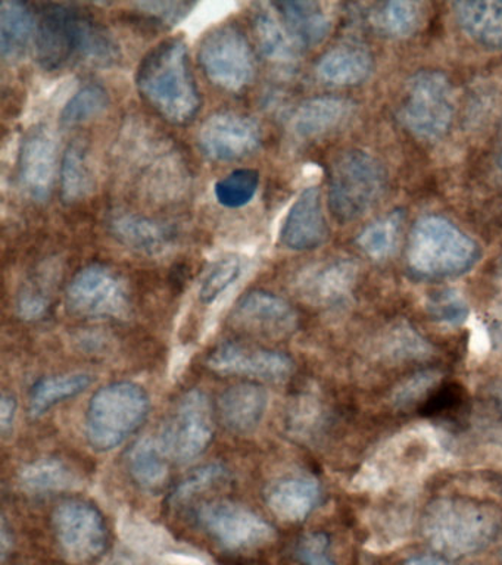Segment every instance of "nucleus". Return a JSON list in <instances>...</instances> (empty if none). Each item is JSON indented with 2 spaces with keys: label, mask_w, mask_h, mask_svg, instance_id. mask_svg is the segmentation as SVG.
<instances>
[{
  "label": "nucleus",
  "mask_w": 502,
  "mask_h": 565,
  "mask_svg": "<svg viewBox=\"0 0 502 565\" xmlns=\"http://www.w3.org/2000/svg\"><path fill=\"white\" fill-rule=\"evenodd\" d=\"M231 477V471L222 462H211L193 470L191 475L184 477L169 498L171 507L180 508L195 501L200 494L209 492L217 486L226 483Z\"/></svg>",
  "instance_id": "36"
},
{
  "label": "nucleus",
  "mask_w": 502,
  "mask_h": 565,
  "mask_svg": "<svg viewBox=\"0 0 502 565\" xmlns=\"http://www.w3.org/2000/svg\"><path fill=\"white\" fill-rule=\"evenodd\" d=\"M255 39L263 55L281 66H292L298 60V44L290 38L286 26L280 24L275 13L258 7L253 17Z\"/></svg>",
  "instance_id": "32"
},
{
  "label": "nucleus",
  "mask_w": 502,
  "mask_h": 565,
  "mask_svg": "<svg viewBox=\"0 0 502 565\" xmlns=\"http://www.w3.org/2000/svg\"><path fill=\"white\" fill-rule=\"evenodd\" d=\"M197 525L228 552L261 550L276 541V530L257 512L231 501L202 503L195 510Z\"/></svg>",
  "instance_id": "8"
},
{
  "label": "nucleus",
  "mask_w": 502,
  "mask_h": 565,
  "mask_svg": "<svg viewBox=\"0 0 502 565\" xmlns=\"http://www.w3.org/2000/svg\"><path fill=\"white\" fill-rule=\"evenodd\" d=\"M373 21L378 31L389 38H409L425 21V7L412 0H392L378 7Z\"/></svg>",
  "instance_id": "34"
},
{
  "label": "nucleus",
  "mask_w": 502,
  "mask_h": 565,
  "mask_svg": "<svg viewBox=\"0 0 502 565\" xmlns=\"http://www.w3.org/2000/svg\"><path fill=\"white\" fill-rule=\"evenodd\" d=\"M355 105L343 97L321 96L303 102L295 110L292 124L293 135L298 139L314 140L339 130L354 115Z\"/></svg>",
  "instance_id": "22"
},
{
  "label": "nucleus",
  "mask_w": 502,
  "mask_h": 565,
  "mask_svg": "<svg viewBox=\"0 0 502 565\" xmlns=\"http://www.w3.org/2000/svg\"><path fill=\"white\" fill-rule=\"evenodd\" d=\"M117 157L136 189L153 202H175L191 188V172L182 154L147 124L122 128Z\"/></svg>",
  "instance_id": "1"
},
{
  "label": "nucleus",
  "mask_w": 502,
  "mask_h": 565,
  "mask_svg": "<svg viewBox=\"0 0 502 565\" xmlns=\"http://www.w3.org/2000/svg\"><path fill=\"white\" fill-rule=\"evenodd\" d=\"M36 53L43 68L56 71L77 61L109 64L117 61L118 44L103 25L73 4L46 3L39 12Z\"/></svg>",
  "instance_id": "2"
},
{
  "label": "nucleus",
  "mask_w": 502,
  "mask_h": 565,
  "mask_svg": "<svg viewBox=\"0 0 502 565\" xmlns=\"http://www.w3.org/2000/svg\"><path fill=\"white\" fill-rule=\"evenodd\" d=\"M321 501V486L314 477L293 475L273 481L266 490V502L273 514L286 523H301Z\"/></svg>",
  "instance_id": "21"
},
{
  "label": "nucleus",
  "mask_w": 502,
  "mask_h": 565,
  "mask_svg": "<svg viewBox=\"0 0 502 565\" xmlns=\"http://www.w3.org/2000/svg\"><path fill=\"white\" fill-rule=\"evenodd\" d=\"M467 401V391L462 384L449 382L436 384L429 392V395L421 402L418 413L427 418L452 417L464 408Z\"/></svg>",
  "instance_id": "40"
},
{
  "label": "nucleus",
  "mask_w": 502,
  "mask_h": 565,
  "mask_svg": "<svg viewBox=\"0 0 502 565\" xmlns=\"http://www.w3.org/2000/svg\"><path fill=\"white\" fill-rule=\"evenodd\" d=\"M329 228L320 190L308 188L290 206L280 230V243L292 250H312L323 245Z\"/></svg>",
  "instance_id": "18"
},
{
  "label": "nucleus",
  "mask_w": 502,
  "mask_h": 565,
  "mask_svg": "<svg viewBox=\"0 0 502 565\" xmlns=\"http://www.w3.org/2000/svg\"><path fill=\"white\" fill-rule=\"evenodd\" d=\"M453 95L451 84L438 71H423L408 83L400 119L409 132L423 140L442 137L451 126Z\"/></svg>",
  "instance_id": "9"
},
{
  "label": "nucleus",
  "mask_w": 502,
  "mask_h": 565,
  "mask_svg": "<svg viewBox=\"0 0 502 565\" xmlns=\"http://www.w3.org/2000/svg\"><path fill=\"white\" fill-rule=\"evenodd\" d=\"M356 274H359L356 265L348 259L317 265L299 278V294L312 305L334 307L351 295Z\"/></svg>",
  "instance_id": "20"
},
{
  "label": "nucleus",
  "mask_w": 502,
  "mask_h": 565,
  "mask_svg": "<svg viewBox=\"0 0 502 565\" xmlns=\"http://www.w3.org/2000/svg\"><path fill=\"white\" fill-rule=\"evenodd\" d=\"M268 395L257 383H239L228 387L218 401L220 418L224 426L237 435L257 430L266 417Z\"/></svg>",
  "instance_id": "23"
},
{
  "label": "nucleus",
  "mask_w": 502,
  "mask_h": 565,
  "mask_svg": "<svg viewBox=\"0 0 502 565\" xmlns=\"http://www.w3.org/2000/svg\"><path fill=\"white\" fill-rule=\"evenodd\" d=\"M214 437V409L209 395L192 388L180 397L162 428L160 441L169 458L189 462L209 449Z\"/></svg>",
  "instance_id": "11"
},
{
  "label": "nucleus",
  "mask_w": 502,
  "mask_h": 565,
  "mask_svg": "<svg viewBox=\"0 0 502 565\" xmlns=\"http://www.w3.org/2000/svg\"><path fill=\"white\" fill-rule=\"evenodd\" d=\"M244 269V259H241L239 256L232 255L215 260L202 278L200 286L201 302L210 305L222 298L239 280Z\"/></svg>",
  "instance_id": "38"
},
{
  "label": "nucleus",
  "mask_w": 502,
  "mask_h": 565,
  "mask_svg": "<svg viewBox=\"0 0 502 565\" xmlns=\"http://www.w3.org/2000/svg\"><path fill=\"white\" fill-rule=\"evenodd\" d=\"M52 525L61 554L73 564L100 558L108 546V529L98 508L82 499H67L55 508Z\"/></svg>",
  "instance_id": "12"
},
{
  "label": "nucleus",
  "mask_w": 502,
  "mask_h": 565,
  "mask_svg": "<svg viewBox=\"0 0 502 565\" xmlns=\"http://www.w3.org/2000/svg\"><path fill=\"white\" fill-rule=\"evenodd\" d=\"M200 64L215 86L227 92H241L255 77V56L244 33L233 25L217 26L200 44Z\"/></svg>",
  "instance_id": "10"
},
{
  "label": "nucleus",
  "mask_w": 502,
  "mask_h": 565,
  "mask_svg": "<svg viewBox=\"0 0 502 565\" xmlns=\"http://www.w3.org/2000/svg\"><path fill=\"white\" fill-rule=\"evenodd\" d=\"M436 383H438V374L434 373V371H426V373L414 375L413 379L405 382L404 386L399 387V391L396 392V404L404 406V408L405 406L408 408V406L417 404L418 399H421L427 392H430L436 386Z\"/></svg>",
  "instance_id": "45"
},
{
  "label": "nucleus",
  "mask_w": 502,
  "mask_h": 565,
  "mask_svg": "<svg viewBox=\"0 0 502 565\" xmlns=\"http://www.w3.org/2000/svg\"><path fill=\"white\" fill-rule=\"evenodd\" d=\"M405 565H449L447 561L439 558L434 555L416 556V558L409 559Z\"/></svg>",
  "instance_id": "48"
},
{
  "label": "nucleus",
  "mask_w": 502,
  "mask_h": 565,
  "mask_svg": "<svg viewBox=\"0 0 502 565\" xmlns=\"http://www.w3.org/2000/svg\"><path fill=\"white\" fill-rule=\"evenodd\" d=\"M233 321L242 329L267 335L286 338L298 326V316L292 305L270 291L253 290L242 296L233 311Z\"/></svg>",
  "instance_id": "17"
},
{
  "label": "nucleus",
  "mask_w": 502,
  "mask_h": 565,
  "mask_svg": "<svg viewBox=\"0 0 502 565\" xmlns=\"http://www.w3.org/2000/svg\"><path fill=\"white\" fill-rule=\"evenodd\" d=\"M501 396H502V386H501Z\"/></svg>",
  "instance_id": "52"
},
{
  "label": "nucleus",
  "mask_w": 502,
  "mask_h": 565,
  "mask_svg": "<svg viewBox=\"0 0 502 565\" xmlns=\"http://www.w3.org/2000/svg\"><path fill=\"white\" fill-rule=\"evenodd\" d=\"M38 22L25 3L8 0L0 4V53L7 62L23 60L36 33Z\"/></svg>",
  "instance_id": "26"
},
{
  "label": "nucleus",
  "mask_w": 502,
  "mask_h": 565,
  "mask_svg": "<svg viewBox=\"0 0 502 565\" xmlns=\"http://www.w3.org/2000/svg\"><path fill=\"white\" fill-rule=\"evenodd\" d=\"M96 175L89 149L82 141H73L65 150L61 166V193L65 202H81L95 192Z\"/></svg>",
  "instance_id": "30"
},
{
  "label": "nucleus",
  "mask_w": 502,
  "mask_h": 565,
  "mask_svg": "<svg viewBox=\"0 0 502 565\" xmlns=\"http://www.w3.org/2000/svg\"><path fill=\"white\" fill-rule=\"evenodd\" d=\"M295 558L302 565H337L330 555V539L323 532L303 534L295 546Z\"/></svg>",
  "instance_id": "43"
},
{
  "label": "nucleus",
  "mask_w": 502,
  "mask_h": 565,
  "mask_svg": "<svg viewBox=\"0 0 502 565\" xmlns=\"http://www.w3.org/2000/svg\"><path fill=\"white\" fill-rule=\"evenodd\" d=\"M12 550V534L10 533V529H8L7 521H2V527H0V551H2V559H7V556L10 555V551Z\"/></svg>",
  "instance_id": "47"
},
{
  "label": "nucleus",
  "mask_w": 502,
  "mask_h": 565,
  "mask_svg": "<svg viewBox=\"0 0 502 565\" xmlns=\"http://www.w3.org/2000/svg\"><path fill=\"white\" fill-rule=\"evenodd\" d=\"M501 168H502V158H501Z\"/></svg>",
  "instance_id": "51"
},
{
  "label": "nucleus",
  "mask_w": 502,
  "mask_h": 565,
  "mask_svg": "<svg viewBox=\"0 0 502 565\" xmlns=\"http://www.w3.org/2000/svg\"><path fill=\"white\" fill-rule=\"evenodd\" d=\"M67 307L83 318H117L129 308L125 282L104 265H89L73 277L67 287Z\"/></svg>",
  "instance_id": "13"
},
{
  "label": "nucleus",
  "mask_w": 502,
  "mask_h": 565,
  "mask_svg": "<svg viewBox=\"0 0 502 565\" xmlns=\"http://www.w3.org/2000/svg\"><path fill=\"white\" fill-rule=\"evenodd\" d=\"M496 286L498 290H500V296L502 298V263L500 264V268L496 271Z\"/></svg>",
  "instance_id": "50"
},
{
  "label": "nucleus",
  "mask_w": 502,
  "mask_h": 565,
  "mask_svg": "<svg viewBox=\"0 0 502 565\" xmlns=\"http://www.w3.org/2000/svg\"><path fill=\"white\" fill-rule=\"evenodd\" d=\"M259 174L249 168H242L218 180L215 184V198L226 207H242L248 205L257 194Z\"/></svg>",
  "instance_id": "39"
},
{
  "label": "nucleus",
  "mask_w": 502,
  "mask_h": 565,
  "mask_svg": "<svg viewBox=\"0 0 502 565\" xmlns=\"http://www.w3.org/2000/svg\"><path fill=\"white\" fill-rule=\"evenodd\" d=\"M491 335L493 344L502 352V318L493 324Z\"/></svg>",
  "instance_id": "49"
},
{
  "label": "nucleus",
  "mask_w": 502,
  "mask_h": 565,
  "mask_svg": "<svg viewBox=\"0 0 502 565\" xmlns=\"http://www.w3.org/2000/svg\"><path fill=\"white\" fill-rule=\"evenodd\" d=\"M407 258L420 277H458L478 263L479 246L451 221L423 216L409 234Z\"/></svg>",
  "instance_id": "5"
},
{
  "label": "nucleus",
  "mask_w": 502,
  "mask_h": 565,
  "mask_svg": "<svg viewBox=\"0 0 502 565\" xmlns=\"http://www.w3.org/2000/svg\"><path fill=\"white\" fill-rule=\"evenodd\" d=\"M149 409L151 399L138 383L116 382L100 387L86 409L87 444L98 452H111L143 426Z\"/></svg>",
  "instance_id": "4"
},
{
  "label": "nucleus",
  "mask_w": 502,
  "mask_h": 565,
  "mask_svg": "<svg viewBox=\"0 0 502 565\" xmlns=\"http://www.w3.org/2000/svg\"><path fill=\"white\" fill-rule=\"evenodd\" d=\"M498 519L487 505L467 499H439L429 505L425 532L431 545L447 555L479 551L495 536Z\"/></svg>",
  "instance_id": "6"
},
{
  "label": "nucleus",
  "mask_w": 502,
  "mask_h": 565,
  "mask_svg": "<svg viewBox=\"0 0 502 565\" xmlns=\"http://www.w3.org/2000/svg\"><path fill=\"white\" fill-rule=\"evenodd\" d=\"M169 455L160 439L142 437L127 454V468L135 483L145 490H158L169 480Z\"/></svg>",
  "instance_id": "28"
},
{
  "label": "nucleus",
  "mask_w": 502,
  "mask_h": 565,
  "mask_svg": "<svg viewBox=\"0 0 502 565\" xmlns=\"http://www.w3.org/2000/svg\"><path fill=\"white\" fill-rule=\"evenodd\" d=\"M217 374L242 375L263 382H284L293 371V361L284 352L250 349L237 343H223L206 361Z\"/></svg>",
  "instance_id": "16"
},
{
  "label": "nucleus",
  "mask_w": 502,
  "mask_h": 565,
  "mask_svg": "<svg viewBox=\"0 0 502 565\" xmlns=\"http://www.w3.org/2000/svg\"><path fill=\"white\" fill-rule=\"evenodd\" d=\"M108 227L121 245L147 256L164 255L178 243L173 225L135 212H117L109 218Z\"/></svg>",
  "instance_id": "19"
},
{
  "label": "nucleus",
  "mask_w": 502,
  "mask_h": 565,
  "mask_svg": "<svg viewBox=\"0 0 502 565\" xmlns=\"http://www.w3.org/2000/svg\"><path fill=\"white\" fill-rule=\"evenodd\" d=\"M404 215L400 211L391 212L376 223L369 225L360 234L359 245L361 249L374 259H386L396 250L403 228Z\"/></svg>",
  "instance_id": "35"
},
{
  "label": "nucleus",
  "mask_w": 502,
  "mask_h": 565,
  "mask_svg": "<svg viewBox=\"0 0 502 565\" xmlns=\"http://www.w3.org/2000/svg\"><path fill=\"white\" fill-rule=\"evenodd\" d=\"M320 422V408L310 396H298L286 411L285 424L289 435L308 439L314 435Z\"/></svg>",
  "instance_id": "41"
},
{
  "label": "nucleus",
  "mask_w": 502,
  "mask_h": 565,
  "mask_svg": "<svg viewBox=\"0 0 502 565\" xmlns=\"http://www.w3.org/2000/svg\"><path fill=\"white\" fill-rule=\"evenodd\" d=\"M58 143L54 131L46 126H36L21 141L19 175L21 188L36 202L50 199L54 189Z\"/></svg>",
  "instance_id": "15"
},
{
  "label": "nucleus",
  "mask_w": 502,
  "mask_h": 565,
  "mask_svg": "<svg viewBox=\"0 0 502 565\" xmlns=\"http://www.w3.org/2000/svg\"><path fill=\"white\" fill-rule=\"evenodd\" d=\"M135 7L147 15L156 18L162 24L174 25L184 20L196 4L188 2H139Z\"/></svg>",
  "instance_id": "44"
},
{
  "label": "nucleus",
  "mask_w": 502,
  "mask_h": 565,
  "mask_svg": "<svg viewBox=\"0 0 502 565\" xmlns=\"http://www.w3.org/2000/svg\"><path fill=\"white\" fill-rule=\"evenodd\" d=\"M284 17L286 30L298 46L314 47L323 43L332 30V17L319 2H279L273 4Z\"/></svg>",
  "instance_id": "24"
},
{
  "label": "nucleus",
  "mask_w": 502,
  "mask_h": 565,
  "mask_svg": "<svg viewBox=\"0 0 502 565\" xmlns=\"http://www.w3.org/2000/svg\"><path fill=\"white\" fill-rule=\"evenodd\" d=\"M90 384L92 375L86 373L50 375V377L39 380L30 388V415L34 418L42 417L61 402L81 395Z\"/></svg>",
  "instance_id": "31"
},
{
  "label": "nucleus",
  "mask_w": 502,
  "mask_h": 565,
  "mask_svg": "<svg viewBox=\"0 0 502 565\" xmlns=\"http://www.w3.org/2000/svg\"><path fill=\"white\" fill-rule=\"evenodd\" d=\"M427 308L435 320L448 326H460L469 317L464 298L452 289L436 291L430 296Z\"/></svg>",
  "instance_id": "42"
},
{
  "label": "nucleus",
  "mask_w": 502,
  "mask_h": 565,
  "mask_svg": "<svg viewBox=\"0 0 502 565\" xmlns=\"http://www.w3.org/2000/svg\"><path fill=\"white\" fill-rule=\"evenodd\" d=\"M458 24L476 43L489 49L502 47L501 0H478L453 4Z\"/></svg>",
  "instance_id": "25"
},
{
  "label": "nucleus",
  "mask_w": 502,
  "mask_h": 565,
  "mask_svg": "<svg viewBox=\"0 0 502 565\" xmlns=\"http://www.w3.org/2000/svg\"><path fill=\"white\" fill-rule=\"evenodd\" d=\"M17 415V401L14 396L3 395L0 399V430L8 435L14 427Z\"/></svg>",
  "instance_id": "46"
},
{
  "label": "nucleus",
  "mask_w": 502,
  "mask_h": 565,
  "mask_svg": "<svg viewBox=\"0 0 502 565\" xmlns=\"http://www.w3.org/2000/svg\"><path fill=\"white\" fill-rule=\"evenodd\" d=\"M58 267L52 263L39 268L21 287L17 296V313L25 321H36L46 316L54 298V289L58 281Z\"/></svg>",
  "instance_id": "33"
},
{
  "label": "nucleus",
  "mask_w": 502,
  "mask_h": 565,
  "mask_svg": "<svg viewBox=\"0 0 502 565\" xmlns=\"http://www.w3.org/2000/svg\"><path fill=\"white\" fill-rule=\"evenodd\" d=\"M197 145L206 158L218 162L239 161L261 145L258 124L245 115L214 114L201 127Z\"/></svg>",
  "instance_id": "14"
},
{
  "label": "nucleus",
  "mask_w": 502,
  "mask_h": 565,
  "mask_svg": "<svg viewBox=\"0 0 502 565\" xmlns=\"http://www.w3.org/2000/svg\"><path fill=\"white\" fill-rule=\"evenodd\" d=\"M372 66V56L365 49L339 46L324 53L317 64V74L333 86H355L369 78Z\"/></svg>",
  "instance_id": "27"
},
{
  "label": "nucleus",
  "mask_w": 502,
  "mask_h": 565,
  "mask_svg": "<svg viewBox=\"0 0 502 565\" xmlns=\"http://www.w3.org/2000/svg\"><path fill=\"white\" fill-rule=\"evenodd\" d=\"M385 171L372 154L350 150L334 161L330 171L329 206L339 221H354L381 201Z\"/></svg>",
  "instance_id": "7"
},
{
  "label": "nucleus",
  "mask_w": 502,
  "mask_h": 565,
  "mask_svg": "<svg viewBox=\"0 0 502 565\" xmlns=\"http://www.w3.org/2000/svg\"><path fill=\"white\" fill-rule=\"evenodd\" d=\"M108 106V92L99 84H87L65 104L61 122L67 127L81 126L103 115Z\"/></svg>",
  "instance_id": "37"
},
{
  "label": "nucleus",
  "mask_w": 502,
  "mask_h": 565,
  "mask_svg": "<svg viewBox=\"0 0 502 565\" xmlns=\"http://www.w3.org/2000/svg\"><path fill=\"white\" fill-rule=\"evenodd\" d=\"M20 484L34 494L65 492L81 484L77 472L64 459L47 457L25 463L20 470Z\"/></svg>",
  "instance_id": "29"
},
{
  "label": "nucleus",
  "mask_w": 502,
  "mask_h": 565,
  "mask_svg": "<svg viewBox=\"0 0 502 565\" xmlns=\"http://www.w3.org/2000/svg\"><path fill=\"white\" fill-rule=\"evenodd\" d=\"M136 84L143 99L171 124L183 126L201 108L200 90L182 39L164 40L140 62Z\"/></svg>",
  "instance_id": "3"
}]
</instances>
